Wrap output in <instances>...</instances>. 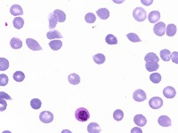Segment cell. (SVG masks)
I'll use <instances>...</instances> for the list:
<instances>
[{
	"mask_svg": "<svg viewBox=\"0 0 178 133\" xmlns=\"http://www.w3.org/2000/svg\"><path fill=\"white\" fill-rule=\"evenodd\" d=\"M147 18L151 23H157L160 19V12L159 11H152L149 13Z\"/></svg>",
	"mask_w": 178,
	"mask_h": 133,
	"instance_id": "obj_9",
	"label": "cell"
},
{
	"mask_svg": "<svg viewBox=\"0 0 178 133\" xmlns=\"http://www.w3.org/2000/svg\"><path fill=\"white\" fill-rule=\"evenodd\" d=\"M13 24L16 29H21L24 26V20L21 17H15L13 19Z\"/></svg>",
	"mask_w": 178,
	"mask_h": 133,
	"instance_id": "obj_21",
	"label": "cell"
},
{
	"mask_svg": "<svg viewBox=\"0 0 178 133\" xmlns=\"http://www.w3.org/2000/svg\"><path fill=\"white\" fill-rule=\"evenodd\" d=\"M9 68V61L5 58H0V71H5Z\"/></svg>",
	"mask_w": 178,
	"mask_h": 133,
	"instance_id": "obj_30",
	"label": "cell"
},
{
	"mask_svg": "<svg viewBox=\"0 0 178 133\" xmlns=\"http://www.w3.org/2000/svg\"><path fill=\"white\" fill-rule=\"evenodd\" d=\"M93 60H94V61L96 64L101 65V64L105 62V56H104L103 54H102V53H97V54L94 55Z\"/></svg>",
	"mask_w": 178,
	"mask_h": 133,
	"instance_id": "obj_26",
	"label": "cell"
},
{
	"mask_svg": "<svg viewBox=\"0 0 178 133\" xmlns=\"http://www.w3.org/2000/svg\"><path fill=\"white\" fill-rule=\"evenodd\" d=\"M30 106H31V108L33 109L38 110V109H39L41 108L42 102H41V100L38 99V98H33V99H31V101H30Z\"/></svg>",
	"mask_w": 178,
	"mask_h": 133,
	"instance_id": "obj_32",
	"label": "cell"
},
{
	"mask_svg": "<svg viewBox=\"0 0 178 133\" xmlns=\"http://www.w3.org/2000/svg\"><path fill=\"white\" fill-rule=\"evenodd\" d=\"M113 118L118 121L123 120V118H124V113H123V111L120 110V109L115 110L114 113H113Z\"/></svg>",
	"mask_w": 178,
	"mask_h": 133,
	"instance_id": "obj_29",
	"label": "cell"
},
{
	"mask_svg": "<svg viewBox=\"0 0 178 133\" xmlns=\"http://www.w3.org/2000/svg\"><path fill=\"white\" fill-rule=\"evenodd\" d=\"M133 16L135 18V21L137 22H143L146 20L147 18V12H146V10H144L143 8L142 7H136L134 11H133Z\"/></svg>",
	"mask_w": 178,
	"mask_h": 133,
	"instance_id": "obj_2",
	"label": "cell"
},
{
	"mask_svg": "<svg viewBox=\"0 0 178 133\" xmlns=\"http://www.w3.org/2000/svg\"><path fill=\"white\" fill-rule=\"evenodd\" d=\"M144 5H151L153 3V0H150V1H145V0H142L141 1Z\"/></svg>",
	"mask_w": 178,
	"mask_h": 133,
	"instance_id": "obj_40",
	"label": "cell"
},
{
	"mask_svg": "<svg viewBox=\"0 0 178 133\" xmlns=\"http://www.w3.org/2000/svg\"><path fill=\"white\" fill-rule=\"evenodd\" d=\"M48 45L50 46L52 50L58 51L63 47V42L61 40H52L51 42H49Z\"/></svg>",
	"mask_w": 178,
	"mask_h": 133,
	"instance_id": "obj_18",
	"label": "cell"
},
{
	"mask_svg": "<svg viewBox=\"0 0 178 133\" xmlns=\"http://www.w3.org/2000/svg\"><path fill=\"white\" fill-rule=\"evenodd\" d=\"M95 20H96V16L93 13V12H88L86 14L85 16V21L89 23V24H92V23H94L95 22Z\"/></svg>",
	"mask_w": 178,
	"mask_h": 133,
	"instance_id": "obj_31",
	"label": "cell"
},
{
	"mask_svg": "<svg viewBox=\"0 0 178 133\" xmlns=\"http://www.w3.org/2000/svg\"><path fill=\"white\" fill-rule=\"evenodd\" d=\"M39 119L44 123H50L53 121V115L49 111H43L39 115Z\"/></svg>",
	"mask_w": 178,
	"mask_h": 133,
	"instance_id": "obj_4",
	"label": "cell"
},
{
	"mask_svg": "<svg viewBox=\"0 0 178 133\" xmlns=\"http://www.w3.org/2000/svg\"><path fill=\"white\" fill-rule=\"evenodd\" d=\"M145 68L149 72H154L156 70L159 69V63H155V62H152V63H146L145 64Z\"/></svg>",
	"mask_w": 178,
	"mask_h": 133,
	"instance_id": "obj_25",
	"label": "cell"
},
{
	"mask_svg": "<svg viewBox=\"0 0 178 133\" xmlns=\"http://www.w3.org/2000/svg\"><path fill=\"white\" fill-rule=\"evenodd\" d=\"M159 54H160V58H161V60H163L164 61H170V55H171V52H170V51H169V50H167V49L161 50V51H160V52H159Z\"/></svg>",
	"mask_w": 178,
	"mask_h": 133,
	"instance_id": "obj_24",
	"label": "cell"
},
{
	"mask_svg": "<svg viewBox=\"0 0 178 133\" xmlns=\"http://www.w3.org/2000/svg\"><path fill=\"white\" fill-rule=\"evenodd\" d=\"M10 45L11 47L14 50L16 49H21L22 47V41L20 39V38H17V37H13L11 39L10 41Z\"/></svg>",
	"mask_w": 178,
	"mask_h": 133,
	"instance_id": "obj_17",
	"label": "cell"
},
{
	"mask_svg": "<svg viewBox=\"0 0 178 133\" xmlns=\"http://www.w3.org/2000/svg\"><path fill=\"white\" fill-rule=\"evenodd\" d=\"M75 117L78 121L85 122L90 118L89 111L85 108H79L75 111Z\"/></svg>",
	"mask_w": 178,
	"mask_h": 133,
	"instance_id": "obj_1",
	"label": "cell"
},
{
	"mask_svg": "<svg viewBox=\"0 0 178 133\" xmlns=\"http://www.w3.org/2000/svg\"><path fill=\"white\" fill-rule=\"evenodd\" d=\"M8 76L5 74L0 75V86H5L8 84Z\"/></svg>",
	"mask_w": 178,
	"mask_h": 133,
	"instance_id": "obj_35",
	"label": "cell"
},
{
	"mask_svg": "<svg viewBox=\"0 0 178 133\" xmlns=\"http://www.w3.org/2000/svg\"><path fill=\"white\" fill-rule=\"evenodd\" d=\"M127 37L129 39V41H131L133 43H137V42H141L142 41L139 38V36H137L136 34H135V33H128V34H127Z\"/></svg>",
	"mask_w": 178,
	"mask_h": 133,
	"instance_id": "obj_34",
	"label": "cell"
},
{
	"mask_svg": "<svg viewBox=\"0 0 178 133\" xmlns=\"http://www.w3.org/2000/svg\"><path fill=\"white\" fill-rule=\"evenodd\" d=\"M46 37L50 40H53L55 38H63V36L61 35V33L57 30H53V31H48L46 33Z\"/></svg>",
	"mask_w": 178,
	"mask_h": 133,
	"instance_id": "obj_23",
	"label": "cell"
},
{
	"mask_svg": "<svg viewBox=\"0 0 178 133\" xmlns=\"http://www.w3.org/2000/svg\"><path fill=\"white\" fill-rule=\"evenodd\" d=\"M105 41L108 45H117L118 44V39L117 37L112 35V34H110V35H107L105 37Z\"/></svg>",
	"mask_w": 178,
	"mask_h": 133,
	"instance_id": "obj_27",
	"label": "cell"
},
{
	"mask_svg": "<svg viewBox=\"0 0 178 133\" xmlns=\"http://www.w3.org/2000/svg\"><path fill=\"white\" fill-rule=\"evenodd\" d=\"M68 81H69V83H70V85H78V84L80 83V76H79L77 74H75V73L70 74V75H69V76H68Z\"/></svg>",
	"mask_w": 178,
	"mask_h": 133,
	"instance_id": "obj_16",
	"label": "cell"
},
{
	"mask_svg": "<svg viewBox=\"0 0 178 133\" xmlns=\"http://www.w3.org/2000/svg\"><path fill=\"white\" fill-rule=\"evenodd\" d=\"M176 26L175 24H168L166 27V34L168 36H174L176 34Z\"/></svg>",
	"mask_w": 178,
	"mask_h": 133,
	"instance_id": "obj_20",
	"label": "cell"
},
{
	"mask_svg": "<svg viewBox=\"0 0 178 133\" xmlns=\"http://www.w3.org/2000/svg\"><path fill=\"white\" fill-rule=\"evenodd\" d=\"M6 106H7V104H6L5 99L4 98L0 97V111L1 112L5 111L6 109Z\"/></svg>",
	"mask_w": 178,
	"mask_h": 133,
	"instance_id": "obj_36",
	"label": "cell"
},
{
	"mask_svg": "<svg viewBox=\"0 0 178 133\" xmlns=\"http://www.w3.org/2000/svg\"><path fill=\"white\" fill-rule=\"evenodd\" d=\"M158 123L162 126V127H169L172 125V121H171V119L166 116V115H161L159 116V118L158 119Z\"/></svg>",
	"mask_w": 178,
	"mask_h": 133,
	"instance_id": "obj_10",
	"label": "cell"
},
{
	"mask_svg": "<svg viewBox=\"0 0 178 133\" xmlns=\"http://www.w3.org/2000/svg\"><path fill=\"white\" fill-rule=\"evenodd\" d=\"M163 95L166 98H173L176 97V91L175 88H173L172 86H166L163 90Z\"/></svg>",
	"mask_w": 178,
	"mask_h": 133,
	"instance_id": "obj_8",
	"label": "cell"
},
{
	"mask_svg": "<svg viewBox=\"0 0 178 133\" xmlns=\"http://www.w3.org/2000/svg\"><path fill=\"white\" fill-rule=\"evenodd\" d=\"M131 133H142V131L141 130L139 127H135V128L132 129Z\"/></svg>",
	"mask_w": 178,
	"mask_h": 133,
	"instance_id": "obj_39",
	"label": "cell"
},
{
	"mask_svg": "<svg viewBox=\"0 0 178 133\" xmlns=\"http://www.w3.org/2000/svg\"><path fill=\"white\" fill-rule=\"evenodd\" d=\"M26 44H27L28 47L32 51H41L42 50V47L40 46V45L36 40H34L32 38H27Z\"/></svg>",
	"mask_w": 178,
	"mask_h": 133,
	"instance_id": "obj_6",
	"label": "cell"
},
{
	"mask_svg": "<svg viewBox=\"0 0 178 133\" xmlns=\"http://www.w3.org/2000/svg\"><path fill=\"white\" fill-rule=\"evenodd\" d=\"M10 12L13 14V16H18V15H22L23 14V10L21 5H13L10 8Z\"/></svg>",
	"mask_w": 178,
	"mask_h": 133,
	"instance_id": "obj_15",
	"label": "cell"
},
{
	"mask_svg": "<svg viewBox=\"0 0 178 133\" xmlns=\"http://www.w3.org/2000/svg\"><path fill=\"white\" fill-rule=\"evenodd\" d=\"M96 14L101 20H107L110 17V11L107 8H100L96 11Z\"/></svg>",
	"mask_w": 178,
	"mask_h": 133,
	"instance_id": "obj_14",
	"label": "cell"
},
{
	"mask_svg": "<svg viewBox=\"0 0 178 133\" xmlns=\"http://www.w3.org/2000/svg\"><path fill=\"white\" fill-rule=\"evenodd\" d=\"M144 61H146V63H152V62L158 63L159 61V57L157 56L156 53H154V52H149V53H147L145 55Z\"/></svg>",
	"mask_w": 178,
	"mask_h": 133,
	"instance_id": "obj_12",
	"label": "cell"
},
{
	"mask_svg": "<svg viewBox=\"0 0 178 133\" xmlns=\"http://www.w3.org/2000/svg\"><path fill=\"white\" fill-rule=\"evenodd\" d=\"M166 24L164 22H158L154 25V28H153V31L155 33V35L159 36H164L166 34Z\"/></svg>",
	"mask_w": 178,
	"mask_h": 133,
	"instance_id": "obj_3",
	"label": "cell"
},
{
	"mask_svg": "<svg viewBox=\"0 0 178 133\" xmlns=\"http://www.w3.org/2000/svg\"><path fill=\"white\" fill-rule=\"evenodd\" d=\"M150 80L153 84H159L161 81V75L159 73H153L150 75Z\"/></svg>",
	"mask_w": 178,
	"mask_h": 133,
	"instance_id": "obj_33",
	"label": "cell"
},
{
	"mask_svg": "<svg viewBox=\"0 0 178 133\" xmlns=\"http://www.w3.org/2000/svg\"><path fill=\"white\" fill-rule=\"evenodd\" d=\"M0 97L1 98H4L5 99H8V100H12V98L10 97V96H8L5 92H4V91H1L0 92Z\"/></svg>",
	"mask_w": 178,
	"mask_h": 133,
	"instance_id": "obj_38",
	"label": "cell"
},
{
	"mask_svg": "<svg viewBox=\"0 0 178 133\" xmlns=\"http://www.w3.org/2000/svg\"><path fill=\"white\" fill-rule=\"evenodd\" d=\"M87 131L89 133H100L102 131L101 127L96 122H91L87 126Z\"/></svg>",
	"mask_w": 178,
	"mask_h": 133,
	"instance_id": "obj_13",
	"label": "cell"
},
{
	"mask_svg": "<svg viewBox=\"0 0 178 133\" xmlns=\"http://www.w3.org/2000/svg\"><path fill=\"white\" fill-rule=\"evenodd\" d=\"M53 13L56 15V17H57L59 22H64L66 21V14H65V12H64L63 11L57 9V10H54Z\"/></svg>",
	"mask_w": 178,
	"mask_h": 133,
	"instance_id": "obj_22",
	"label": "cell"
},
{
	"mask_svg": "<svg viewBox=\"0 0 178 133\" xmlns=\"http://www.w3.org/2000/svg\"><path fill=\"white\" fill-rule=\"evenodd\" d=\"M48 22H49V28H50V29L55 28L56 24H57V22H58V19H57L56 15H55L53 12L50 13V15H49V17H48Z\"/></svg>",
	"mask_w": 178,
	"mask_h": 133,
	"instance_id": "obj_19",
	"label": "cell"
},
{
	"mask_svg": "<svg viewBox=\"0 0 178 133\" xmlns=\"http://www.w3.org/2000/svg\"><path fill=\"white\" fill-rule=\"evenodd\" d=\"M134 122L138 126V127H143L145 126V124L147 123V120L145 118V116H143L142 115H136L134 117Z\"/></svg>",
	"mask_w": 178,
	"mask_h": 133,
	"instance_id": "obj_11",
	"label": "cell"
},
{
	"mask_svg": "<svg viewBox=\"0 0 178 133\" xmlns=\"http://www.w3.org/2000/svg\"><path fill=\"white\" fill-rule=\"evenodd\" d=\"M170 59L173 61L174 63L178 64V53L177 52H174L171 55H170Z\"/></svg>",
	"mask_w": 178,
	"mask_h": 133,
	"instance_id": "obj_37",
	"label": "cell"
},
{
	"mask_svg": "<svg viewBox=\"0 0 178 133\" xmlns=\"http://www.w3.org/2000/svg\"><path fill=\"white\" fill-rule=\"evenodd\" d=\"M147 98V95L145 93L144 91L141 90V89H138L136 90L134 94H133V98L135 100V101H138V102H142V101H144Z\"/></svg>",
	"mask_w": 178,
	"mask_h": 133,
	"instance_id": "obj_7",
	"label": "cell"
},
{
	"mask_svg": "<svg viewBox=\"0 0 178 133\" xmlns=\"http://www.w3.org/2000/svg\"><path fill=\"white\" fill-rule=\"evenodd\" d=\"M149 105L152 109H159L163 106V100L159 97H153L150 99Z\"/></svg>",
	"mask_w": 178,
	"mask_h": 133,
	"instance_id": "obj_5",
	"label": "cell"
},
{
	"mask_svg": "<svg viewBox=\"0 0 178 133\" xmlns=\"http://www.w3.org/2000/svg\"><path fill=\"white\" fill-rule=\"evenodd\" d=\"M13 79L16 82H22L25 79V74L22 71H16L13 74Z\"/></svg>",
	"mask_w": 178,
	"mask_h": 133,
	"instance_id": "obj_28",
	"label": "cell"
}]
</instances>
